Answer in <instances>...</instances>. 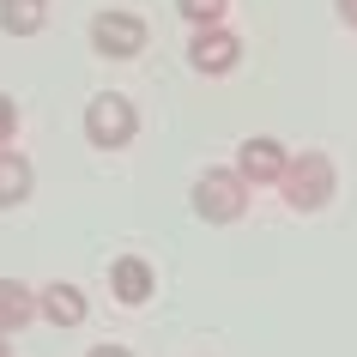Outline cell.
<instances>
[{"label": "cell", "mask_w": 357, "mask_h": 357, "mask_svg": "<svg viewBox=\"0 0 357 357\" xmlns=\"http://www.w3.org/2000/svg\"><path fill=\"white\" fill-rule=\"evenodd\" d=\"M248 182L236 176V164H212L194 176V188H188V206L194 218H206V225H243L248 218Z\"/></svg>", "instance_id": "6da1fadb"}, {"label": "cell", "mask_w": 357, "mask_h": 357, "mask_svg": "<svg viewBox=\"0 0 357 357\" xmlns=\"http://www.w3.org/2000/svg\"><path fill=\"white\" fill-rule=\"evenodd\" d=\"M333 188H339V169H333L327 151H291L284 182H279V194H284V206H291V212H303V218H309V212H327Z\"/></svg>", "instance_id": "7a4b0ae2"}, {"label": "cell", "mask_w": 357, "mask_h": 357, "mask_svg": "<svg viewBox=\"0 0 357 357\" xmlns=\"http://www.w3.org/2000/svg\"><path fill=\"white\" fill-rule=\"evenodd\" d=\"M85 139L97 151H128L139 139V109H133V97L121 91H97L85 103Z\"/></svg>", "instance_id": "3957f363"}, {"label": "cell", "mask_w": 357, "mask_h": 357, "mask_svg": "<svg viewBox=\"0 0 357 357\" xmlns=\"http://www.w3.org/2000/svg\"><path fill=\"white\" fill-rule=\"evenodd\" d=\"M91 49L103 61H133L139 49H146V19L128 13V6H103V13H91Z\"/></svg>", "instance_id": "277c9868"}, {"label": "cell", "mask_w": 357, "mask_h": 357, "mask_svg": "<svg viewBox=\"0 0 357 357\" xmlns=\"http://www.w3.org/2000/svg\"><path fill=\"white\" fill-rule=\"evenodd\" d=\"M188 67L206 79H225L243 67V37L230 31V24H206V31H194L188 37Z\"/></svg>", "instance_id": "5b68a950"}, {"label": "cell", "mask_w": 357, "mask_h": 357, "mask_svg": "<svg viewBox=\"0 0 357 357\" xmlns=\"http://www.w3.org/2000/svg\"><path fill=\"white\" fill-rule=\"evenodd\" d=\"M284 164H291V151H284V139H273V133H248L243 146H236V176H243L248 188H279Z\"/></svg>", "instance_id": "8992f818"}, {"label": "cell", "mask_w": 357, "mask_h": 357, "mask_svg": "<svg viewBox=\"0 0 357 357\" xmlns=\"http://www.w3.org/2000/svg\"><path fill=\"white\" fill-rule=\"evenodd\" d=\"M85 315H91V303H85V291H79L73 279H49L37 284V321H49V327H85Z\"/></svg>", "instance_id": "52a82bcc"}, {"label": "cell", "mask_w": 357, "mask_h": 357, "mask_svg": "<svg viewBox=\"0 0 357 357\" xmlns=\"http://www.w3.org/2000/svg\"><path fill=\"white\" fill-rule=\"evenodd\" d=\"M109 291H115L121 309H146L151 291H158L151 261H146V255H115V261H109Z\"/></svg>", "instance_id": "ba28073f"}, {"label": "cell", "mask_w": 357, "mask_h": 357, "mask_svg": "<svg viewBox=\"0 0 357 357\" xmlns=\"http://www.w3.org/2000/svg\"><path fill=\"white\" fill-rule=\"evenodd\" d=\"M31 321H37V291L24 279H6L0 273V339H19Z\"/></svg>", "instance_id": "9c48e42d"}, {"label": "cell", "mask_w": 357, "mask_h": 357, "mask_svg": "<svg viewBox=\"0 0 357 357\" xmlns=\"http://www.w3.org/2000/svg\"><path fill=\"white\" fill-rule=\"evenodd\" d=\"M37 194V169H31V158L13 146H0V212L6 206H24Z\"/></svg>", "instance_id": "30bf717a"}, {"label": "cell", "mask_w": 357, "mask_h": 357, "mask_svg": "<svg viewBox=\"0 0 357 357\" xmlns=\"http://www.w3.org/2000/svg\"><path fill=\"white\" fill-rule=\"evenodd\" d=\"M49 24V0H0V31L6 37H37Z\"/></svg>", "instance_id": "8fae6325"}, {"label": "cell", "mask_w": 357, "mask_h": 357, "mask_svg": "<svg viewBox=\"0 0 357 357\" xmlns=\"http://www.w3.org/2000/svg\"><path fill=\"white\" fill-rule=\"evenodd\" d=\"M176 13L188 19V31H206V24H225L230 0H176Z\"/></svg>", "instance_id": "7c38bea8"}, {"label": "cell", "mask_w": 357, "mask_h": 357, "mask_svg": "<svg viewBox=\"0 0 357 357\" xmlns=\"http://www.w3.org/2000/svg\"><path fill=\"white\" fill-rule=\"evenodd\" d=\"M19 139V97L0 91V146H13Z\"/></svg>", "instance_id": "4fadbf2b"}, {"label": "cell", "mask_w": 357, "mask_h": 357, "mask_svg": "<svg viewBox=\"0 0 357 357\" xmlns=\"http://www.w3.org/2000/svg\"><path fill=\"white\" fill-rule=\"evenodd\" d=\"M85 357H133V351H128V345H115V339H103V345H91Z\"/></svg>", "instance_id": "5bb4252c"}, {"label": "cell", "mask_w": 357, "mask_h": 357, "mask_svg": "<svg viewBox=\"0 0 357 357\" xmlns=\"http://www.w3.org/2000/svg\"><path fill=\"white\" fill-rule=\"evenodd\" d=\"M333 13H339V24H351V31H357V0H333Z\"/></svg>", "instance_id": "9a60e30c"}, {"label": "cell", "mask_w": 357, "mask_h": 357, "mask_svg": "<svg viewBox=\"0 0 357 357\" xmlns=\"http://www.w3.org/2000/svg\"><path fill=\"white\" fill-rule=\"evenodd\" d=\"M0 357H13V339H0Z\"/></svg>", "instance_id": "2e32d148"}]
</instances>
